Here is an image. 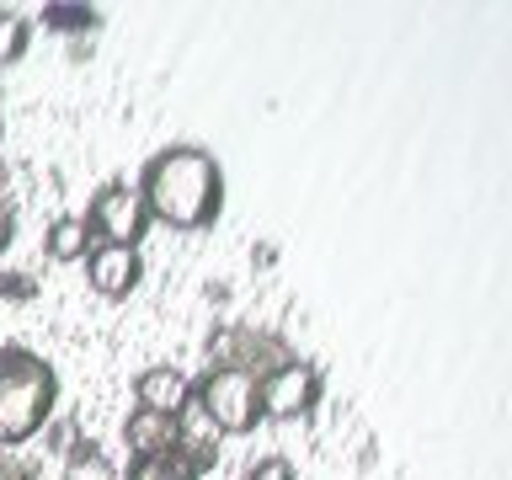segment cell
Returning <instances> with one entry per match:
<instances>
[{
	"label": "cell",
	"mask_w": 512,
	"mask_h": 480,
	"mask_svg": "<svg viewBox=\"0 0 512 480\" xmlns=\"http://www.w3.org/2000/svg\"><path fill=\"white\" fill-rule=\"evenodd\" d=\"M91 246H96V240H91V230H86V219H80V214H59L54 224H48V235H43L48 262H59V267L86 262Z\"/></svg>",
	"instance_id": "cell-10"
},
{
	"label": "cell",
	"mask_w": 512,
	"mask_h": 480,
	"mask_svg": "<svg viewBox=\"0 0 512 480\" xmlns=\"http://www.w3.org/2000/svg\"><path fill=\"white\" fill-rule=\"evenodd\" d=\"M0 288H6V294H16V299H27V294H32L27 272H6V278H0Z\"/></svg>",
	"instance_id": "cell-17"
},
{
	"label": "cell",
	"mask_w": 512,
	"mask_h": 480,
	"mask_svg": "<svg viewBox=\"0 0 512 480\" xmlns=\"http://www.w3.org/2000/svg\"><path fill=\"white\" fill-rule=\"evenodd\" d=\"M128 480H198V470H192L187 459H176V454H160V459L128 464Z\"/></svg>",
	"instance_id": "cell-13"
},
{
	"label": "cell",
	"mask_w": 512,
	"mask_h": 480,
	"mask_svg": "<svg viewBox=\"0 0 512 480\" xmlns=\"http://www.w3.org/2000/svg\"><path fill=\"white\" fill-rule=\"evenodd\" d=\"M176 459H187L192 470H214V459H219V427L203 416L198 400H187L182 411H176V448H171Z\"/></svg>",
	"instance_id": "cell-8"
},
{
	"label": "cell",
	"mask_w": 512,
	"mask_h": 480,
	"mask_svg": "<svg viewBox=\"0 0 512 480\" xmlns=\"http://www.w3.org/2000/svg\"><path fill=\"white\" fill-rule=\"evenodd\" d=\"M246 480H299V475H294V464H288L283 454H267V459H256V464H251V475H246Z\"/></svg>",
	"instance_id": "cell-14"
},
{
	"label": "cell",
	"mask_w": 512,
	"mask_h": 480,
	"mask_svg": "<svg viewBox=\"0 0 512 480\" xmlns=\"http://www.w3.org/2000/svg\"><path fill=\"white\" fill-rule=\"evenodd\" d=\"M0 480H32V470L16 454H0Z\"/></svg>",
	"instance_id": "cell-16"
},
{
	"label": "cell",
	"mask_w": 512,
	"mask_h": 480,
	"mask_svg": "<svg viewBox=\"0 0 512 480\" xmlns=\"http://www.w3.org/2000/svg\"><path fill=\"white\" fill-rule=\"evenodd\" d=\"M320 400V368L315 363H283L262 374V422H299V416H310Z\"/></svg>",
	"instance_id": "cell-5"
},
{
	"label": "cell",
	"mask_w": 512,
	"mask_h": 480,
	"mask_svg": "<svg viewBox=\"0 0 512 480\" xmlns=\"http://www.w3.org/2000/svg\"><path fill=\"white\" fill-rule=\"evenodd\" d=\"M144 278V256L134 246H91L86 256V283L102 299H128Z\"/></svg>",
	"instance_id": "cell-6"
},
{
	"label": "cell",
	"mask_w": 512,
	"mask_h": 480,
	"mask_svg": "<svg viewBox=\"0 0 512 480\" xmlns=\"http://www.w3.org/2000/svg\"><path fill=\"white\" fill-rule=\"evenodd\" d=\"M123 448H128V459H160V454H171L176 448V416H160V411H144L134 406L123 416Z\"/></svg>",
	"instance_id": "cell-9"
},
{
	"label": "cell",
	"mask_w": 512,
	"mask_h": 480,
	"mask_svg": "<svg viewBox=\"0 0 512 480\" xmlns=\"http://www.w3.org/2000/svg\"><path fill=\"white\" fill-rule=\"evenodd\" d=\"M32 43V22L22 11H0V64H16Z\"/></svg>",
	"instance_id": "cell-11"
},
{
	"label": "cell",
	"mask_w": 512,
	"mask_h": 480,
	"mask_svg": "<svg viewBox=\"0 0 512 480\" xmlns=\"http://www.w3.org/2000/svg\"><path fill=\"white\" fill-rule=\"evenodd\" d=\"M192 400L203 406V416L219 427V438H246L262 427V379L251 368L214 363L208 374L192 384Z\"/></svg>",
	"instance_id": "cell-3"
},
{
	"label": "cell",
	"mask_w": 512,
	"mask_h": 480,
	"mask_svg": "<svg viewBox=\"0 0 512 480\" xmlns=\"http://www.w3.org/2000/svg\"><path fill=\"white\" fill-rule=\"evenodd\" d=\"M187 400H192V379L176 363H150L134 374V406H144V411L176 416Z\"/></svg>",
	"instance_id": "cell-7"
},
{
	"label": "cell",
	"mask_w": 512,
	"mask_h": 480,
	"mask_svg": "<svg viewBox=\"0 0 512 480\" xmlns=\"http://www.w3.org/2000/svg\"><path fill=\"white\" fill-rule=\"evenodd\" d=\"M0 128H6V123H0Z\"/></svg>",
	"instance_id": "cell-18"
},
{
	"label": "cell",
	"mask_w": 512,
	"mask_h": 480,
	"mask_svg": "<svg viewBox=\"0 0 512 480\" xmlns=\"http://www.w3.org/2000/svg\"><path fill=\"white\" fill-rule=\"evenodd\" d=\"M134 187L150 224H166V230L182 235L208 230L224 214V166L203 144H171V150L150 155Z\"/></svg>",
	"instance_id": "cell-1"
},
{
	"label": "cell",
	"mask_w": 512,
	"mask_h": 480,
	"mask_svg": "<svg viewBox=\"0 0 512 480\" xmlns=\"http://www.w3.org/2000/svg\"><path fill=\"white\" fill-rule=\"evenodd\" d=\"M59 406V374L32 347H0V454L48 432Z\"/></svg>",
	"instance_id": "cell-2"
},
{
	"label": "cell",
	"mask_w": 512,
	"mask_h": 480,
	"mask_svg": "<svg viewBox=\"0 0 512 480\" xmlns=\"http://www.w3.org/2000/svg\"><path fill=\"white\" fill-rule=\"evenodd\" d=\"M43 27H54V32H96L102 27V11L96 6H43Z\"/></svg>",
	"instance_id": "cell-12"
},
{
	"label": "cell",
	"mask_w": 512,
	"mask_h": 480,
	"mask_svg": "<svg viewBox=\"0 0 512 480\" xmlns=\"http://www.w3.org/2000/svg\"><path fill=\"white\" fill-rule=\"evenodd\" d=\"M11 240H16V214H11V203H0V256L11 251Z\"/></svg>",
	"instance_id": "cell-15"
},
{
	"label": "cell",
	"mask_w": 512,
	"mask_h": 480,
	"mask_svg": "<svg viewBox=\"0 0 512 480\" xmlns=\"http://www.w3.org/2000/svg\"><path fill=\"white\" fill-rule=\"evenodd\" d=\"M80 219H86L96 246H134L139 251L144 230H150V214H144L139 187H128V182H102L91 192V203H86Z\"/></svg>",
	"instance_id": "cell-4"
}]
</instances>
